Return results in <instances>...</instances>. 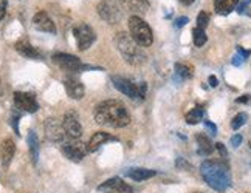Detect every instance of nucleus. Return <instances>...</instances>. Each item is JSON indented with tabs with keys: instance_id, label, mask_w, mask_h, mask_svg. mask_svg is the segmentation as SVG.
<instances>
[{
	"instance_id": "nucleus-1",
	"label": "nucleus",
	"mask_w": 251,
	"mask_h": 193,
	"mask_svg": "<svg viewBox=\"0 0 251 193\" xmlns=\"http://www.w3.org/2000/svg\"><path fill=\"white\" fill-rule=\"evenodd\" d=\"M93 114L95 121L100 125H105V127L112 129H123L130 122V116L126 105L115 99H109L98 104Z\"/></svg>"
},
{
	"instance_id": "nucleus-2",
	"label": "nucleus",
	"mask_w": 251,
	"mask_h": 193,
	"mask_svg": "<svg viewBox=\"0 0 251 193\" xmlns=\"http://www.w3.org/2000/svg\"><path fill=\"white\" fill-rule=\"evenodd\" d=\"M200 173L206 184L211 189H214L216 192H220V193L226 192L231 187V182H233L228 164L222 162V161L208 159L205 162H201Z\"/></svg>"
},
{
	"instance_id": "nucleus-3",
	"label": "nucleus",
	"mask_w": 251,
	"mask_h": 193,
	"mask_svg": "<svg viewBox=\"0 0 251 193\" xmlns=\"http://www.w3.org/2000/svg\"><path fill=\"white\" fill-rule=\"evenodd\" d=\"M115 45H117L118 51L123 54V57H124L127 64L138 65V64L144 62V56H143V53L140 50V46L130 37V34L118 33L117 36H115Z\"/></svg>"
},
{
	"instance_id": "nucleus-4",
	"label": "nucleus",
	"mask_w": 251,
	"mask_h": 193,
	"mask_svg": "<svg viewBox=\"0 0 251 193\" xmlns=\"http://www.w3.org/2000/svg\"><path fill=\"white\" fill-rule=\"evenodd\" d=\"M129 33L130 37L140 46H151L153 42V34L151 26L140 16H132L129 19Z\"/></svg>"
},
{
	"instance_id": "nucleus-5",
	"label": "nucleus",
	"mask_w": 251,
	"mask_h": 193,
	"mask_svg": "<svg viewBox=\"0 0 251 193\" xmlns=\"http://www.w3.org/2000/svg\"><path fill=\"white\" fill-rule=\"evenodd\" d=\"M53 62L59 66V68L65 73H78L84 68H87L85 65L73 54H67V53H56L53 54Z\"/></svg>"
},
{
	"instance_id": "nucleus-6",
	"label": "nucleus",
	"mask_w": 251,
	"mask_h": 193,
	"mask_svg": "<svg viewBox=\"0 0 251 193\" xmlns=\"http://www.w3.org/2000/svg\"><path fill=\"white\" fill-rule=\"evenodd\" d=\"M98 14L102 21L109 22V23L120 22V19L123 16L121 6L117 0H102V2L98 5Z\"/></svg>"
},
{
	"instance_id": "nucleus-7",
	"label": "nucleus",
	"mask_w": 251,
	"mask_h": 193,
	"mask_svg": "<svg viewBox=\"0 0 251 193\" xmlns=\"http://www.w3.org/2000/svg\"><path fill=\"white\" fill-rule=\"evenodd\" d=\"M73 34L76 39V45H78V48L81 51L89 50V48L92 46V43L95 42V39H96V34L92 30V26H89L87 23L76 25L73 28Z\"/></svg>"
},
{
	"instance_id": "nucleus-8",
	"label": "nucleus",
	"mask_w": 251,
	"mask_h": 193,
	"mask_svg": "<svg viewBox=\"0 0 251 193\" xmlns=\"http://www.w3.org/2000/svg\"><path fill=\"white\" fill-rule=\"evenodd\" d=\"M61 150L65 156L72 161H81L85 158V154L89 153V150H87V144H84L78 139H70V141L62 142Z\"/></svg>"
},
{
	"instance_id": "nucleus-9",
	"label": "nucleus",
	"mask_w": 251,
	"mask_h": 193,
	"mask_svg": "<svg viewBox=\"0 0 251 193\" xmlns=\"http://www.w3.org/2000/svg\"><path fill=\"white\" fill-rule=\"evenodd\" d=\"M112 84L118 91L126 94L130 99H143L141 93H140V86L138 84H133L132 81L126 79L123 76H112Z\"/></svg>"
},
{
	"instance_id": "nucleus-10",
	"label": "nucleus",
	"mask_w": 251,
	"mask_h": 193,
	"mask_svg": "<svg viewBox=\"0 0 251 193\" xmlns=\"http://www.w3.org/2000/svg\"><path fill=\"white\" fill-rule=\"evenodd\" d=\"M14 105L17 110L25 113H36L39 110V104L36 101V96L33 93L16 91L14 93Z\"/></svg>"
},
{
	"instance_id": "nucleus-11",
	"label": "nucleus",
	"mask_w": 251,
	"mask_h": 193,
	"mask_svg": "<svg viewBox=\"0 0 251 193\" xmlns=\"http://www.w3.org/2000/svg\"><path fill=\"white\" fill-rule=\"evenodd\" d=\"M62 127L65 131V136H69L70 139H78L82 134V127L79 124V119L73 111L65 113L64 121H62Z\"/></svg>"
},
{
	"instance_id": "nucleus-12",
	"label": "nucleus",
	"mask_w": 251,
	"mask_h": 193,
	"mask_svg": "<svg viewBox=\"0 0 251 193\" xmlns=\"http://www.w3.org/2000/svg\"><path fill=\"white\" fill-rule=\"evenodd\" d=\"M64 86H65V91L69 94V98L75 99V101H79L84 98V93H85V88L82 82L78 79V77L75 76H67L64 79Z\"/></svg>"
},
{
	"instance_id": "nucleus-13",
	"label": "nucleus",
	"mask_w": 251,
	"mask_h": 193,
	"mask_svg": "<svg viewBox=\"0 0 251 193\" xmlns=\"http://www.w3.org/2000/svg\"><path fill=\"white\" fill-rule=\"evenodd\" d=\"M98 190L104 193H132L133 192V189L129 184H126L121 178L107 179L98 187Z\"/></svg>"
},
{
	"instance_id": "nucleus-14",
	"label": "nucleus",
	"mask_w": 251,
	"mask_h": 193,
	"mask_svg": "<svg viewBox=\"0 0 251 193\" xmlns=\"http://www.w3.org/2000/svg\"><path fill=\"white\" fill-rule=\"evenodd\" d=\"M45 134L47 138L53 142H64L65 139V131L61 122H57L56 119L50 118L45 122Z\"/></svg>"
},
{
	"instance_id": "nucleus-15",
	"label": "nucleus",
	"mask_w": 251,
	"mask_h": 193,
	"mask_svg": "<svg viewBox=\"0 0 251 193\" xmlns=\"http://www.w3.org/2000/svg\"><path fill=\"white\" fill-rule=\"evenodd\" d=\"M33 25L36 30H39L42 33H50V34L56 33V26L50 19V16H48L45 11H39L33 17Z\"/></svg>"
},
{
	"instance_id": "nucleus-16",
	"label": "nucleus",
	"mask_w": 251,
	"mask_h": 193,
	"mask_svg": "<svg viewBox=\"0 0 251 193\" xmlns=\"http://www.w3.org/2000/svg\"><path fill=\"white\" fill-rule=\"evenodd\" d=\"M16 51L19 54H22L25 57H28V59H41V53L36 50V48L30 43V41L28 39H19V41L16 42L14 45Z\"/></svg>"
},
{
	"instance_id": "nucleus-17",
	"label": "nucleus",
	"mask_w": 251,
	"mask_h": 193,
	"mask_svg": "<svg viewBox=\"0 0 251 193\" xmlns=\"http://www.w3.org/2000/svg\"><path fill=\"white\" fill-rule=\"evenodd\" d=\"M14 151H16V146L13 139H5L0 146V162H2L3 167H8L11 164L13 158H14Z\"/></svg>"
},
{
	"instance_id": "nucleus-18",
	"label": "nucleus",
	"mask_w": 251,
	"mask_h": 193,
	"mask_svg": "<svg viewBox=\"0 0 251 193\" xmlns=\"http://www.w3.org/2000/svg\"><path fill=\"white\" fill-rule=\"evenodd\" d=\"M109 141H115V138H112L110 134L105 133V131H98V133H95L93 136L90 138L89 144H87V150H89V151H96L102 146V144L109 142Z\"/></svg>"
},
{
	"instance_id": "nucleus-19",
	"label": "nucleus",
	"mask_w": 251,
	"mask_h": 193,
	"mask_svg": "<svg viewBox=\"0 0 251 193\" xmlns=\"http://www.w3.org/2000/svg\"><path fill=\"white\" fill-rule=\"evenodd\" d=\"M196 141H197V153L200 154V156H209V154L214 151V146H212L211 139L206 136V134L203 133H199L196 136Z\"/></svg>"
},
{
	"instance_id": "nucleus-20",
	"label": "nucleus",
	"mask_w": 251,
	"mask_h": 193,
	"mask_svg": "<svg viewBox=\"0 0 251 193\" xmlns=\"http://www.w3.org/2000/svg\"><path fill=\"white\" fill-rule=\"evenodd\" d=\"M123 3L135 14H146L149 9V0H123Z\"/></svg>"
},
{
	"instance_id": "nucleus-21",
	"label": "nucleus",
	"mask_w": 251,
	"mask_h": 193,
	"mask_svg": "<svg viewBox=\"0 0 251 193\" xmlns=\"http://www.w3.org/2000/svg\"><path fill=\"white\" fill-rule=\"evenodd\" d=\"M239 0H214V9L220 16H228L231 11H234Z\"/></svg>"
},
{
	"instance_id": "nucleus-22",
	"label": "nucleus",
	"mask_w": 251,
	"mask_h": 193,
	"mask_svg": "<svg viewBox=\"0 0 251 193\" xmlns=\"http://www.w3.org/2000/svg\"><path fill=\"white\" fill-rule=\"evenodd\" d=\"M126 175L133 181H146V179H151L155 176L157 172L149 170V169H130Z\"/></svg>"
},
{
	"instance_id": "nucleus-23",
	"label": "nucleus",
	"mask_w": 251,
	"mask_h": 193,
	"mask_svg": "<svg viewBox=\"0 0 251 193\" xmlns=\"http://www.w3.org/2000/svg\"><path fill=\"white\" fill-rule=\"evenodd\" d=\"M28 147H30V153H31V161L33 164H37V158H39V139H37V134L31 130L28 131Z\"/></svg>"
},
{
	"instance_id": "nucleus-24",
	"label": "nucleus",
	"mask_w": 251,
	"mask_h": 193,
	"mask_svg": "<svg viewBox=\"0 0 251 193\" xmlns=\"http://www.w3.org/2000/svg\"><path fill=\"white\" fill-rule=\"evenodd\" d=\"M194 76V68L188 64H176V77L178 81H188Z\"/></svg>"
},
{
	"instance_id": "nucleus-25",
	"label": "nucleus",
	"mask_w": 251,
	"mask_h": 193,
	"mask_svg": "<svg viewBox=\"0 0 251 193\" xmlns=\"http://www.w3.org/2000/svg\"><path fill=\"white\" fill-rule=\"evenodd\" d=\"M203 116H205V110L201 107H196L186 114V122L191 124V125H196L200 121H203Z\"/></svg>"
},
{
	"instance_id": "nucleus-26",
	"label": "nucleus",
	"mask_w": 251,
	"mask_h": 193,
	"mask_svg": "<svg viewBox=\"0 0 251 193\" xmlns=\"http://www.w3.org/2000/svg\"><path fill=\"white\" fill-rule=\"evenodd\" d=\"M206 34H205V30H200V28H194L192 30V41H194V45L197 48L203 46L206 43Z\"/></svg>"
},
{
	"instance_id": "nucleus-27",
	"label": "nucleus",
	"mask_w": 251,
	"mask_h": 193,
	"mask_svg": "<svg viewBox=\"0 0 251 193\" xmlns=\"http://www.w3.org/2000/svg\"><path fill=\"white\" fill-rule=\"evenodd\" d=\"M247 121H248V114L247 113H239V114L234 116V119L231 121V129H233V130H239Z\"/></svg>"
},
{
	"instance_id": "nucleus-28",
	"label": "nucleus",
	"mask_w": 251,
	"mask_h": 193,
	"mask_svg": "<svg viewBox=\"0 0 251 193\" xmlns=\"http://www.w3.org/2000/svg\"><path fill=\"white\" fill-rule=\"evenodd\" d=\"M208 25H209V14L205 13V11L199 13V16H197V28H200V30H205Z\"/></svg>"
},
{
	"instance_id": "nucleus-29",
	"label": "nucleus",
	"mask_w": 251,
	"mask_h": 193,
	"mask_svg": "<svg viewBox=\"0 0 251 193\" xmlns=\"http://www.w3.org/2000/svg\"><path fill=\"white\" fill-rule=\"evenodd\" d=\"M250 3H251V0H244V2L237 6V13H239V14H250V13L247 11V8H248Z\"/></svg>"
},
{
	"instance_id": "nucleus-30",
	"label": "nucleus",
	"mask_w": 251,
	"mask_h": 193,
	"mask_svg": "<svg viewBox=\"0 0 251 193\" xmlns=\"http://www.w3.org/2000/svg\"><path fill=\"white\" fill-rule=\"evenodd\" d=\"M229 144H231V146H233L234 149H237V147L240 146V144H242V136H240V134H234V136L229 139Z\"/></svg>"
},
{
	"instance_id": "nucleus-31",
	"label": "nucleus",
	"mask_w": 251,
	"mask_h": 193,
	"mask_svg": "<svg viewBox=\"0 0 251 193\" xmlns=\"http://www.w3.org/2000/svg\"><path fill=\"white\" fill-rule=\"evenodd\" d=\"M216 149H217V151L220 153V156L222 158H228V151H226V149H225V146L222 142H217L216 144Z\"/></svg>"
},
{
	"instance_id": "nucleus-32",
	"label": "nucleus",
	"mask_w": 251,
	"mask_h": 193,
	"mask_svg": "<svg viewBox=\"0 0 251 193\" xmlns=\"http://www.w3.org/2000/svg\"><path fill=\"white\" fill-rule=\"evenodd\" d=\"M205 127L209 130V134H211V136H214V134L217 133V127H216V125L212 124L211 121H205Z\"/></svg>"
},
{
	"instance_id": "nucleus-33",
	"label": "nucleus",
	"mask_w": 251,
	"mask_h": 193,
	"mask_svg": "<svg viewBox=\"0 0 251 193\" xmlns=\"http://www.w3.org/2000/svg\"><path fill=\"white\" fill-rule=\"evenodd\" d=\"M244 62H245V59H244V57L240 56V54H236V56L233 57V61H231V64H233L234 66H240Z\"/></svg>"
},
{
	"instance_id": "nucleus-34",
	"label": "nucleus",
	"mask_w": 251,
	"mask_h": 193,
	"mask_svg": "<svg viewBox=\"0 0 251 193\" xmlns=\"http://www.w3.org/2000/svg\"><path fill=\"white\" fill-rule=\"evenodd\" d=\"M188 22H189V19H188V17H185V16H183V17H178L177 21H176V23H174V25H176L177 28H181V26H185V25H186Z\"/></svg>"
},
{
	"instance_id": "nucleus-35",
	"label": "nucleus",
	"mask_w": 251,
	"mask_h": 193,
	"mask_svg": "<svg viewBox=\"0 0 251 193\" xmlns=\"http://www.w3.org/2000/svg\"><path fill=\"white\" fill-rule=\"evenodd\" d=\"M236 50H237V54H240V56H242L244 59H247V57H248V56L251 54V51H250V50H244V48H242V46H239V45L236 46Z\"/></svg>"
},
{
	"instance_id": "nucleus-36",
	"label": "nucleus",
	"mask_w": 251,
	"mask_h": 193,
	"mask_svg": "<svg viewBox=\"0 0 251 193\" xmlns=\"http://www.w3.org/2000/svg\"><path fill=\"white\" fill-rule=\"evenodd\" d=\"M5 13H6V0H0V21L3 19Z\"/></svg>"
},
{
	"instance_id": "nucleus-37",
	"label": "nucleus",
	"mask_w": 251,
	"mask_h": 193,
	"mask_svg": "<svg viewBox=\"0 0 251 193\" xmlns=\"http://www.w3.org/2000/svg\"><path fill=\"white\" fill-rule=\"evenodd\" d=\"M250 101H251V96H250V94H244L242 98H237L236 102H237V104H248Z\"/></svg>"
},
{
	"instance_id": "nucleus-38",
	"label": "nucleus",
	"mask_w": 251,
	"mask_h": 193,
	"mask_svg": "<svg viewBox=\"0 0 251 193\" xmlns=\"http://www.w3.org/2000/svg\"><path fill=\"white\" fill-rule=\"evenodd\" d=\"M208 82H209L211 86H217V85H219V81H217V77H216V76H209Z\"/></svg>"
},
{
	"instance_id": "nucleus-39",
	"label": "nucleus",
	"mask_w": 251,
	"mask_h": 193,
	"mask_svg": "<svg viewBox=\"0 0 251 193\" xmlns=\"http://www.w3.org/2000/svg\"><path fill=\"white\" fill-rule=\"evenodd\" d=\"M180 2H181V5H186V6H189V5L194 3L196 0H180Z\"/></svg>"
},
{
	"instance_id": "nucleus-40",
	"label": "nucleus",
	"mask_w": 251,
	"mask_h": 193,
	"mask_svg": "<svg viewBox=\"0 0 251 193\" xmlns=\"http://www.w3.org/2000/svg\"><path fill=\"white\" fill-rule=\"evenodd\" d=\"M250 149H251V142H250Z\"/></svg>"
}]
</instances>
